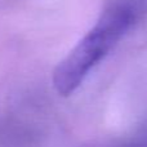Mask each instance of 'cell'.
<instances>
[{"label":"cell","mask_w":147,"mask_h":147,"mask_svg":"<svg viewBox=\"0 0 147 147\" xmlns=\"http://www.w3.org/2000/svg\"><path fill=\"white\" fill-rule=\"evenodd\" d=\"M146 14L147 0H109L94 25L56 66L54 90L65 97L72 94Z\"/></svg>","instance_id":"1"},{"label":"cell","mask_w":147,"mask_h":147,"mask_svg":"<svg viewBox=\"0 0 147 147\" xmlns=\"http://www.w3.org/2000/svg\"><path fill=\"white\" fill-rule=\"evenodd\" d=\"M112 147H147V133L140 134L137 137H133L130 140L124 141V142Z\"/></svg>","instance_id":"2"}]
</instances>
